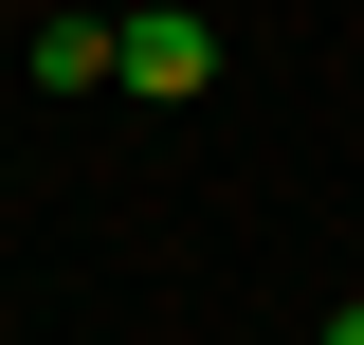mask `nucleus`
I'll list each match as a JSON object with an SVG mask.
<instances>
[{
	"label": "nucleus",
	"instance_id": "obj_2",
	"mask_svg": "<svg viewBox=\"0 0 364 345\" xmlns=\"http://www.w3.org/2000/svg\"><path fill=\"white\" fill-rule=\"evenodd\" d=\"M18 73H37V91H109V18H37Z\"/></svg>",
	"mask_w": 364,
	"mask_h": 345
},
{
	"label": "nucleus",
	"instance_id": "obj_3",
	"mask_svg": "<svg viewBox=\"0 0 364 345\" xmlns=\"http://www.w3.org/2000/svg\"><path fill=\"white\" fill-rule=\"evenodd\" d=\"M328 345H364V309H328Z\"/></svg>",
	"mask_w": 364,
	"mask_h": 345
},
{
	"label": "nucleus",
	"instance_id": "obj_1",
	"mask_svg": "<svg viewBox=\"0 0 364 345\" xmlns=\"http://www.w3.org/2000/svg\"><path fill=\"white\" fill-rule=\"evenodd\" d=\"M200 73H219V37H200L182 0H146V18H109V91H146V109H182Z\"/></svg>",
	"mask_w": 364,
	"mask_h": 345
}]
</instances>
